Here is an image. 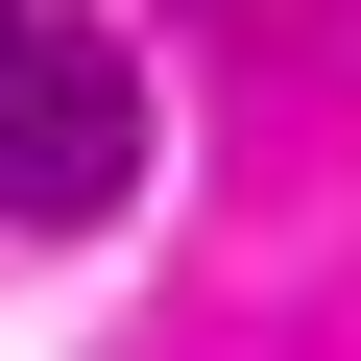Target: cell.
<instances>
[{"instance_id":"6da1fadb","label":"cell","mask_w":361,"mask_h":361,"mask_svg":"<svg viewBox=\"0 0 361 361\" xmlns=\"http://www.w3.org/2000/svg\"><path fill=\"white\" fill-rule=\"evenodd\" d=\"M145 193V73L121 25H0V217L25 241H97Z\"/></svg>"},{"instance_id":"7a4b0ae2","label":"cell","mask_w":361,"mask_h":361,"mask_svg":"<svg viewBox=\"0 0 361 361\" xmlns=\"http://www.w3.org/2000/svg\"><path fill=\"white\" fill-rule=\"evenodd\" d=\"M0 25H25V0H0Z\"/></svg>"}]
</instances>
